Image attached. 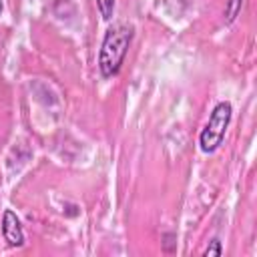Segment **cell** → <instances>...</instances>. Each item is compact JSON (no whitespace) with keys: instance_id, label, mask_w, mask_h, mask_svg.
Masks as SVG:
<instances>
[{"instance_id":"7","label":"cell","mask_w":257,"mask_h":257,"mask_svg":"<svg viewBox=\"0 0 257 257\" xmlns=\"http://www.w3.org/2000/svg\"><path fill=\"white\" fill-rule=\"evenodd\" d=\"M0 10H2V0H0Z\"/></svg>"},{"instance_id":"2","label":"cell","mask_w":257,"mask_h":257,"mask_svg":"<svg viewBox=\"0 0 257 257\" xmlns=\"http://www.w3.org/2000/svg\"><path fill=\"white\" fill-rule=\"evenodd\" d=\"M231 112H233V106L229 100H221L211 116H209V122L205 124V128L201 131V137H199V145H201V151L203 153H215L223 139H225V131L231 122Z\"/></svg>"},{"instance_id":"1","label":"cell","mask_w":257,"mask_h":257,"mask_svg":"<svg viewBox=\"0 0 257 257\" xmlns=\"http://www.w3.org/2000/svg\"><path fill=\"white\" fill-rule=\"evenodd\" d=\"M133 34H135V28L131 24H116L106 30L100 44V52H98V70L104 78H110L120 70L131 46Z\"/></svg>"},{"instance_id":"4","label":"cell","mask_w":257,"mask_h":257,"mask_svg":"<svg viewBox=\"0 0 257 257\" xmlns=\"http://www.w3.org/2000/svg\"><path fill=\"white\" fill-rule=\"evenodd\" d=\"M241 4H243V0H229V4L225 8V22L227 24H231L237 18V14L241 12Z\"/></svg>"},{"instance_id":"3","label":"cell","mask_w":257,"mask_h":257,"mask_svg":"<svg viewBox=\"0 0 257 257\" xmlns=\"http://www.w3.org/2000/svg\"><path fill=\"white\" fill-rule=\"evenodd\" d=\"M2 235H4V241H6L10 247H20V245H24V231H22L20 219H18L16 213L10 211V209H6L4 215H2Z\"/></svg>"},{"instance_id":"6","label":"cell","mask_w":257,"mask_h":257,"mask_svg":"<svg viewBox=\"0 0 257 257\" xmlns=\"http://www.w3.org/2000/svg\"><path fill=\"white\" fill-rule=\"evenodd\" d=\"M221 253H223V247H221V241H219V239H211L209 247L203 251L205 257H219Z\"/></svg>"},{"instance_id":"5","label":"cell","mask_w":257,"mask_h":257,"mask_svg":"<svg viewBox=\"0 0 257 257\" xmlns=\"http://www.w3.org/2000/svg\"><path fill=\"white\" fill-rule=\"evenodd\" d=\"M96 8L104 20H110L114 12V0H96Z\"/></svg>"}]
</instances>
